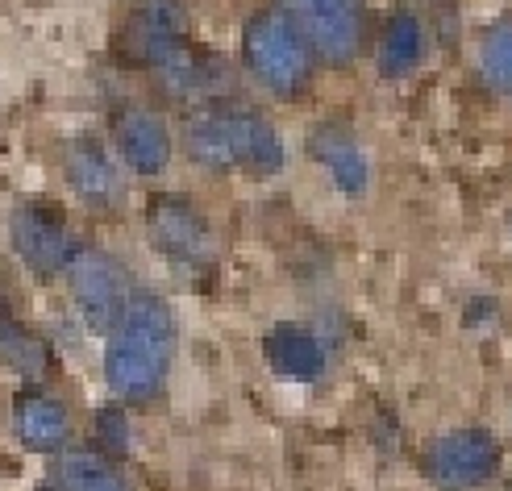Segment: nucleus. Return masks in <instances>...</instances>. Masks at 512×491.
<instances>
[{"instance_id":"nucleus-1","label":"nucleus","mask_w":512,"mask_h":491,"mask_svg":"<svg viewBox=\"0 0 512 491\" xmlns=\"http://www.w3.org/2000/svg\"><path fill=\"white\" fill-rule=\"evenodd\" d=\"M175 350V317L159 296H134L125 317L113 325L105 354V379L117 396L150 400L163 387Z\"/></svg>"},{"instance_id":"nucleus-2","label":"nucleus","mask_w":512,"mask_h":491,"mask_svg":"<svg viewBox=\"0 0 512 491\" xmlns=\"http://www.w3.org/2000/svg\"><path fill=\"white\" fill-rule=\"evenodd\" d=\"M188 154L200 167H213V171L250 167L267 175L284 167V142H279V134L259 113L238 109V105L200 109L188 121Z\"/></svg>"},{"instance_id":"nucleus-3","label":"nucleus","mask_w":512,"mask_h":491,"mask_svg":"<svg viewBox=\"0 0 512 491\" xmlns=\"http://www.w3.org/2000/svg\"><path fill=\"white\" fill-rule=\"evenodd\" d=\"M242 55L250 63V71L259 80L279 92V96H296L309 84V50H304L296 25L279 13H254L246 21V34H242Z\"/></svg>"},{"instance_id":"nucleus-4","label":"nucleus","mask_w":512,"mask_h":491,"mask_svg":"<svg viewBox=\"0 0 512 491\" xmlns=\"http://www.w3.org/2000/svg\"><path fill=\"white\" fill-rule=\"evenodd\" d=\"M67 275H71L75 304L84 308L88 325L109 333L125 317L130 300H134L125 267L117 263L113 254H105V250H75L71 263H67Z\"/></svg>"},{"instance_id":"nucleus-5","label":"nucleus","mask_w":512,"mask_h":491,"mask_svg":"<svg viewBox=\"0 0 512 491\" xmlns=\"http://www.w3.org/2000/svg\"><path fill=\"white\" fill-rule=\"evenodd\" d=\"M296 30L317 46V55L329 63H350L363 50L367 17L358 0H284Z\"/></svg>"},{"instance_id":"nucleus-6","label":"nucleus","mask_w":512,"mask_h":491,"mask_svg":"<svg viewBox=\"0 0 512 491\" xmlns=\"http://www.w3.org/2000/svg\"><path fill=\"white\" fill-rule=\"evenodd\" d=\"M496 467H500V446L483 429H454L438 437L425 454V471L442 491H471L479 483H488Z\"/></svg>"},{"instance_id":"nucleus-7","label":"nucleus","mask_w":512,"mask_h":491,"mask_svg":"<svg viewBox=\"0 0 512 491\" xmlns=\"http://www.w3.org/2000/svg\"><path fill=\"white\" fill-rule=\"evenodd\" d=\"M150 242L159 246L163 258L179 267H209L213 263V234L209 221H204L188 200L179 196H159L150 204Z\"/></svg>"},{"instance_id":"nucleus-8","label":"nucleus","mask_w":512,"mask_h":491,"mask_svg":"<svg viewBox=\"0 0 512 491\" xmlns=\"http://www.w3.org/2000/svg\"><path fill=\"white\" fill-rule=\"evenodd\" d=\"M13 246L21 254V263L38 275H59L71 263V242L63 234V225L42 209H21L13 217Z\"/></svg>"},{"instance_id":"nucleus-9","label":"nucleus","mask_w":512,"mask_h":491,"mask_svg":"<svg viewBox=\"0 0 512 491\" xmlns=\"http://www.w3.org/2000/svg\"><path fill=\"white\" fill-rule=\"evenodd\" d=\"M117 146L125 154V163H130L138 175H159L167 167V159H171V138H167L163 121L155 113H142V109L121 113Z\"/></svg>"},{"instance_id":"nucleus-10","label":"nucleus","mask_w":512,"mask_h":491,"mask_svg":"<svg viewBox=\"0 0 512 491\" xmlns=\"http://www.w3.org/2000/svg\"><path fill=\"white\" fill-rule=\"evenodd\" d=\"M263 350L271 358V367L279 375H288V379H300V383H309L325 371V350L321 342L313 338L309 329H300V325H275L267 338H263Z\"/></svg>"},{"instance_id":"nucleus-11","label":"nucleus","mask_w":512,"mask_h":491,"mask_svg":"<svg viewBox=\"0 0 512 491\" xmlns=\"http://www.w3.org/2000/svg\"><path fill=\"white\" fill-rule=\"evenodd\" d=\"M67 179L88 204H100V209H109V204H117V196H121V184H117V171L109 163V154L100 150L92 138H80L67 150Z\"/></svg>"},{"instance_id":"nucleus-12","label":"nucleus","mask_w":512,"mask_h":491,"mask_svg":"<svg viewBox=\"0 0 512 491\" xmlns=\"http://www.w3.org/2000/svg\"><path fill=\"white\" fill-rule=\"evenodd\" d=\"M313 154L329 167V175L338 179V188L342 192H363L367 188V179H371V167H367V154H363V146H358L346 129H338V125H321L317 134H313Z\"/></svg>"},{"instance_id":"nucleus-13","label":"nucleus","mask_w":512,"mask_h":491,"mask_svg":"<svg viewBox=\"0 0 512 491\" xmlns=\"http://www.w3.org/2000/svg\"><path fill=\"white\" fill-rule=\"evenodd\" d=\"M13 421L30 450H59L67 442V412L42 392H21L13 404Z\"/></svg>"},{"instance_id":"nucleus-14","label":"nucleus","mask_w":512,"mask_h":491,"mask_svg":"<svg viewBox=\"0 0 512 491\" xmlns=\"http://www.w3.org/2000/svg\"><path fill=\"white\" fill-rule=\"evenodd\" d=\"M425 55V30H421V21L417 17H392L388 21V30H383L379 38V71L383 75H392V80H400V75H408Z\"/></svg>"},{"instance_id":"nucleus-15","label":"nucleus","mask_w":512,"mask_h":491,"mask_svg":"<svg viewBox=\"0 0 512 491\" xmlns=\"http://www.w3.org/2000/svg\"><path fill=\"white\" fill-rule=\"evenodd\" d=\"M55 487L59 491H130V483L117 475L109 458L84 454V450L63 454L55 462Z\"/></svg>"},{"instance_id":"nucleus-16","label":"nucleus","mask_w":512,"mask_h":491,"mask_svg":"<svg viewBox=\"0 0 512 491\" xmlns=\"http://www.w3.org/2000/svg\"><path fill=\"white\" fill-rule=\"evenodd\" d=\"M0 358H5L9 367H17L21 375H30V379L46 375V367H50V350L34 338L30 329H21L17 321H0Z\"/></svg>"},{"instance_id":"nucleus-17","label":"nucleus","mask_w":512,"mask_h":491,"mask_svg":"<svg viewBox=\"0 0 512 491\" xmlns=\"http://www.w3.org/2000/svg\"><path fill=\"white\" fill-rule=\"evenodd\" d=\"M479 67L483 80L500 92H512V21H496L479 38Z\"/></svg>"},{"instance_id":"nucleus-18","label":"nucleus","mask_w":512,"mask_h":491,"mask_svg":"<svg viewBox=\"0 0 512 491\" xmlns=\"http://www.w3.org/2000/svg\"><path fill=\"white\" fill-rule=\"evenodd\" d=\"M96 433H100V442H105L113 454L125 450V417H121L117 408H105V412H100V417H96Z\"/></svg>"}]
</instances>
